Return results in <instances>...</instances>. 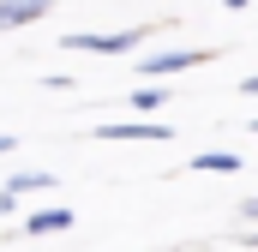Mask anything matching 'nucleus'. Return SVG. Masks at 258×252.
I'll use <instances>...</instances> for the list:
<instances>
[{"mask_svg":"<svg viewBox=\"0 0 258 252\" xmlns=\"http://www.w3.org/2000/svg\"><path fill=\"white\" fill-rule=\"evenodd\" d=\"M186 168H198V174H240V156L234 150H198Z\"/></svg>","mask_w":258,"mask_h":252,"instance_id":"obj_6","label":"nucleus"},{"mask_svg":"<svg viewBox=\"0 0 258 252\" xmlns=\"http://www.w3.org/2000/svg\"><path fill=\"white\" fill-rule=\"evenodd\" d=\"M252 246H258V228H252Z\"/></svg>","mask_w":258,"mask_h":252,"instance_id":"obj_13","label":"nucleus"},{"mask_svg":"<svg viewBox=\"0 0 258 252\" xmlns=\"http://www.w3.org/2000/svg\"><path fill=\"white\" fill-rule=\"evenodd\" d=\"M6 150H12V132H0V156H6Z\"/></svg>","mask_w":258,"mask_h":252,"instance_id":"obj_11","label":"nucleus"},{"mask_svg":"<svg viewBox=\"0 0 258 252\" xmlns=\"http://www.w3.org/2000/svg\"><path fill=\"white\" fill-rule=\"evenodd\" d=\"M222 6H228V12H246V0H222Z\"/></svg>","mask_w":258,"mask_h":252,"instance_id":"obj_12","label":"nucleus"},{"mask_svg":"<svg viewBox=\"0 0 258 252\" xmlns=\"http://www.w3.org/2000/svg\"><path fill=\"white\" fill-rule=\"evenodd\" d=\"M54 186V168H30V174H12L6 180V198H18V192H48Z\"/></svg>","mask_w":258,"mask_h":252,"instance_id":"obj_7","label":"nucleus"},{"mask_svg":"<svg viewBox=\"0 0 258 252\" xmlns=\"http://www.w3.org/2000/svg\"><path fill=\"white\" fill-rule=\"evenodd\" d=\"M240 216H246V222L258 228V198H246V204H240Z\"/></svg>","mask_w":258,"mask_h":252,"instance_id":"obj_9","label":"nucleus"},{"mask_svg":"<svg viewBox=\"0 0 258 252\" xmlns=\"http://www.w3.org/2000/svg\"><path fill=\"white\" fill-rule=\"evenodd\" d=\"M204 60H216L210 48H162V54H144V84H156V78H168V72H192V66H204Z\"/></svg>","mask_w":258,"mask_h":252,"instance_id":"obj_2","label":"nucleus"},{"mask_svg":"<svg viewBox=\"0 0 258 252\" xmlns=\"http://www.w3.org/2000/svg\"><path fill=\"white\" fill-rule=\"evenodd\" d=\"M162 102H168V90H162V84H138V90H132V108H138V114H156Z\"/></svg>","mask_w":258,"mask_h":252,"instance_id":"obj_8","label":"nucleus"},{"mask_svg":"<svg viewBox=\"0 0 258 252\" xmlns=\"http://www.w3.org/2000/svg\"><path fill=\"white\" fill-rule=\"evenodd\" d=\"M48 12H54V0H0V30L36 24V18H48Z\"/></svg>","mask_w":258,"mask_h":252,"instance_id":"obj_4","label":"nucleus"},{"mask_svg":"<svg viewBox=\"0 0 258 252\" xmlns=\"http://www.w3.org/2000/svg\"><path fill=\"white\" fill-rule=\"evenodd\" d=\"M252 132H258V120H252Z\"/></svg>","mask_w":258,"mask_h":252,"instance_id":"obj_14","label":"nucleus"},{"mask_svg":"<svg viewBox=\"0 0 258 252\" xmlns=\"http://www.w3.org/2000/svg\"><path fill=\"white\" fill-rule=\"evenodd\" d=\"M150 36V24H126V30H72L66 36V48H78V54H126Z\"/></svg>","mask_w":258,"mask_h":252,"instance_id":"obj_1","label":"nucleus"},{"mask_svg":"<svg viewBox=\"0 0 258 252\" xmlns=\"http://www.w3.org/2000/svg\"><path fill=\"white\" fill-rule=\"evenodd\" d=\"M240 96H258V72H252V78H240Z\"/></svg>","mask_w":258,"mask_h":252,"instance_id":"obj_10","label":"nucleus"},{"mask_svg":"<svg viewBox=\"0 0 258 252\" xmlns=\"http://www.w3.org/2000/svg\"><path fill=\"white\" fill-rule=\"evenodd\" d=\"M96 138H108V144H162V138H174V126L168 120H114V126H96Z\"/></svg>","mask_w":258,"mask_h":252,"instance_id":"obj_3","label":"nucleus"},{"mask_svg":"<svg viewBox=\"0 0 258 252\" xmlns=\"http://www.w3.org/2000/svg\"><path fill=\"white\" fill-rule=\"evenodd\" d=\"M78 216L66 210V204H48V210H36V216H24V234H66Z\"/></svg>","mask_w":258,"mask_h":252,"instance_id":"obj_5","label":"nucleus"}]
</instances>
